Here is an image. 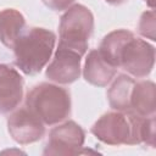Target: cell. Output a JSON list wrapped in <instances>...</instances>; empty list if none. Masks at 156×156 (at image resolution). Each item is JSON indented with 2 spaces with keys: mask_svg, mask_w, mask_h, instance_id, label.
<instances>
[{
  "mask_svg": "<svg viewBox=\"0 0 156 156\" xmlns=\"http://www.w3.org/2000/svg\"><path fill=\"white\" fill-rule=\"evenodd\" d=\"M155 115L143 117L133 111H111L104 113L90 128L91 134L104 144L155 146Z\"/></svg>",
  "mask_w": 156,
  "mask_h": 156,
  "instance_id": "6da1fadb",
  "label": "cell"
},
{
  "mask_svg": "<svg viewBox=\"0 0 156 156\" xmlns=\"http://www.w3.org/2000/svg\"><path fill=\"white\" fill-rule=\"evenodd\" d=\"M56 43L54 32L32 27L26 29L13 46L15 65L27 76L38 74L51 58Z\"/></svg>",
  "mask_w": 156,
  "mask_h": 156,
  "instance_id": "7a4b0ae2",
  "label": "cell"
},
{
  "mask_svg": "<svg viewBox=\"0 0 156 156\" xmlns=\"http://www.w3.org/2000/svg\"><path fill=\"white\" fill-rule=\"evenodd\" d=\"M71 95L62 87L39 83L26 96V106L45 124L54 126L71 115Z\"/></svg>",
  "mask_w": 156,
  "mask_h": 156,
  "instance_id": "3957f363",
  "label": "cell"
},
{
  "mask_svg": "<svg viewBox=\"0 0 156 156\" xmlns=\"http://www.w3.org/2000/svg\"><path fill=\"white\" fill-rule=\"evenodd\" d=\"M93 32L94 16L91 11L82 4H74L61 16L58 44L84 55L88 50V41Z\"/></svg>",
  "mask_w": 156,
  "mask_h": 156,
  "instance_id": "277c9868",
  "label": "cell"
},
{
  "mask_svg": "<svg viewBox=\"0 0 156 156\" xmlns=\"http://www.w3.org/2000/svg\"><path fill=\"white\" fill-rule=\"evenodd\" d=\"M155 65V46L144 39L130 37L118 55V67L135 78L149 76Z\"/></svg>",
  "mask_w": 156,
  "mask_h": 156,
  "instance_id": "5b68a950",
  "label": "cell"
},
{
  "mask_svg": "<svg viewBox=\"0 0 156 156\" xmlns=\"http://www.w3.org/2000/svg\"><path fill=\"white\" fill-rule=\"evenodd\" d=\"M85 132L74 121H66L54 127L49 133V139L44 147L45 156H72L80 154L84 145Z\"/></svg>",
  "mask_w": 156,
  "mask_h": 156,
  "instance_id": "8992f818",
  "label": "cell"
},
{
  "mask_svg": "<svg viewBox=\"0 0 156 156\" xmlns=\"http://www.w3.org/2000/svg\"><path fill=\"white\" fill-rule=\"evenodd\" d=\"M7 130L16 143L27 145L40 140L45 135V124L24 106L9 116Z\"/></svg>",
  "mask_w": 156,
  "mask_h": 156,
  "instance_id": "52a82bcc",
  "label": "cell"
},
{
  "mask_svg": "<svg viewBox=\"0 0 156 156\" xmlns=\"http://www.w3.org/2000/svg\"><path fill=\"white\" fill-rule=\"evenodd\" d=\"M83 55L67 46H57L45 76L57 84H71L80 77V60Z\"/></svg>",
  "mask_w": 156,
  "mask_h": 156,
  "instance_id": "ba28073f",
  "label": "cell"
},
{
  "mask_svg": "<svg viewBox=\"0 0 156 156\" xmlns=\"http://www.w3.org/2000/svg\"><path fill=\"white\" fill-rule=\"evenodd\" d=\"M23 77L10 65L0 63V113L17 108L23 99Z\"/></svg>",
  "mask_w": 156,
  "mask_h": 156,
  "instance_id": "9c48e42d",
  "label": "cell"
},
{
  "mask_svg": "<svg viewBox=\"0 0 156 156\" xmlns=\"http://www.w3.org/2000/svg\"><path fill=\"white\" fill-rule=\"evenodd\" d=\"M117 68L108 63L99 50L89 51L83 68V77L89 84L106 87L115 78Z\"/></svg>",
  "mask_w": 156,
  "mask_h": 156,
  "instance_id": "30bf717a",
  "label": "cell"
},
{
  "mask_svg": "<svg viewBox=\"0 0 156 156\" xmlns=\"http://www.w3.org/2000/svg\"><path fill=\"white\" fill-rule=\"evenodd\" d=\"M143 117L156 112V85L152 80L135 82L130 95V110Z\"/></svg>",
  "mask_w": 156,
  "mask_h": 156,
  "instance_id": "8fae6325",
  "label": "cell"
},
{
  "mask_svg": "<svg viewBox=\"0 0 156 156\" xmlns=\"http://www.w3.org/2000/svg\"><path fill=\"white\" fill-rule=\"evenodd\" d=\"M26 30V18L16 9L0 11V40L7 49H13L17 39Z\"/></svg>",
  "mask_w": 156,
  "mask_h": 156,
  "instance_id": "7c38bea8",
  "label": "cell"
},
{
  "mask_svg": "<svg viewBox=\"0 0 156 156\" xmlns=\"http://www.w3.org/2000/svg\"><path fill=\"white\" fill-rule=\"evenodd\" d=\"M135 80L127 74H118L110 88L107 89V100L111 108L116 111H129L130 110V95Z\"/></svg>",
  "mask_w": 156,
  "mask_h": 156,
  "instance_id": "4fadbf2b",
  "label": "cell"
},
{
  "mask_svg": "<svg viewBox=\"0 0 156 156\" xmlns=\"http://www.w3.org/2000/svg\"><path fill=\"white\" fill-rule=\"evenodd\" d=\"M134 34L130 30L127 29H116L110 32L108 34H106L99 46V51L100 54L104 56V58L111 63L112 66H115L116 68H118V55L119 51L122 49V46L124 45V43L133 37Z\"/></svg>",
  "mask_w": 156,
  "mask_h": 156,
  "instance_id": "5bb4252c",
  "label": "cell"
},
{
  "mask_svg": "<svg viewBox=\"0 0 156 156\" xmlns=\"http://www.w3.org/2000/svg\"><path fill=\"white\" fill-rule=\"evenodd\" d=\"M138 32L146 39L152 41L156 40V15L155 10H149L141 13L139 23H138Z\"/></svg>",
  "mask_w": 156,
  "mask_h": 156,
  "instance_id": "9a60e30c",
  "label": "cell"
},
{
  "mask_svg": "<svg viewBox=\"0 0 156 156\" xmlns=\"http://www.w3.org/2000/svg\"><path fill=\"white\" fill-rule=\"evenodd\" d=\"M43 2L52 11H63L67 10L74 2V0H43Z\"/></svg>",
  "mask_w": 156,
  "mask_h": 156,
  "instance_id": "2e32d148",
  "label": "cell"
},
{
  "mask_svg": "<svg viewBox=\"0 0 156 156\" xmlns=\"http://www.w3.org/2000/svg\"><path fill=\"white\" fill-rule=\"evenodd\" d=\"M107 4H110V5H121V4H123L126 0H105Z\"/></svg>",
  "mask_w": 156,
  "mask_h": 156,
  "instance_id": "e0dca14e",
  "label": "cell"
},
{
  "mask_svg": "<svg viewBox=\"0 0 156 156\" xmlns=\"http://www.w3.org/2000/svg\"><path fill=\"white\" fill-rule=\"evenodd\" d=\"M145 2H146V5L151 9V10H154L155 9V0H144Z\"/></svg>",
  "mask_w": 156,
  "mask_h": 156,
  "instance_id": "ac0fdd59",
  "label": "cell"
}]
</instances>
